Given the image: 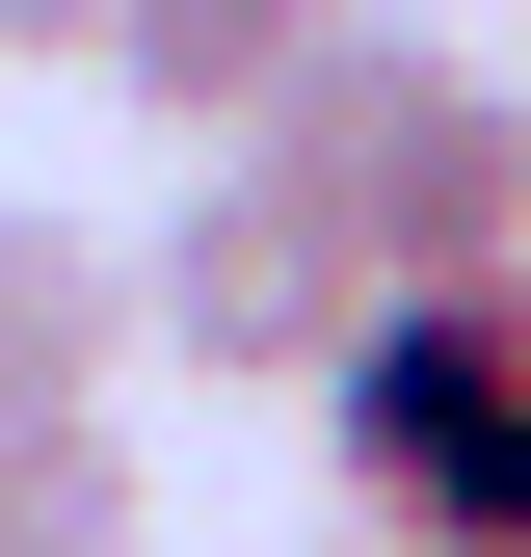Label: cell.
<instances>
[{
	"label": "cell",
	"instance_id": "1",
	"mask_svg": "<svg viewBox=\"0 0 531 557\" xmlns=\"http://www.w3.org/2000/svg\"><path fill=\"white\" fill-rule=\"evenodd\" d=\"M239 160L319 186V239L372 265V319H398V293H505V265H531V133H505L479 53H425V27H346Z\"/></svg>",
	"mask_w": 531,
	"mask_h": 557
},
{
	"label": "cell",
	"instance_id": "2",
	"mask_svg": "<svg viewBox=\"0 0 531 557\" xmlns=\"http://www.w3.org/2000/svg\"><path fill=\"white\" fill-rule=\"evenodd\" d=\"M319 478H346V557H531V265L398 293L319 372Z\"/></svg>",
	"mask_w": 531,
	"mask_h": 557
},
{
	"label": "cell",
	"instance_id": "3",
	"mask_svg": "<svg viewBox=\"0 0 531 557\" xmlns=\"http://www.w3.org/2000/svg\"><path fill=\"white\" fill-rule=\"evenodd\" d=\"M372 345V265L319 239V186L293 160H186V213L133 239V372H186V398H319Z\"/></svg>",
	"mask_w": 531,
	"mask_h": 557
},
{
	"label": "cell",
	"instance_id": "4",
	"mask_svg": "<svg viewBox=\"0 0 531 557\" xmlns=\"http://www.w3.org/2000/svg\"><path fill=\"white\" fill-rule=\"evenodd\" d=\"M346 27H372V0H107V53H81V81H133V107L186 133V160H239V133L293 107Z\"/></svg>",
	"mask_w": 531,
	"mask_h": 557
},
{
	"label": "cell",
	"instance_id": "5",
	"mask_svg": "<svg viewBox=\"0 0 531 557\" xmlns=\"http://www.w3.org/2000/svg\"><path fill=\"white\" fill-rule=\"evenodd\" d=\"M0 425H133V239L0 213Z\"/></svg>",
	"mask_w": 531,
	"mask_h": 557
},
{
	"label": "cell",
	"instance_id": "6",
	"mask_svg": "<svg viewBox=\"0 0 531 557\" xmlns=\"http://www.w3.org/2000/svg\"><path fill=\"white\" fill-rule=\"evenodd\" d=\"M0 557H160V451L133 425H0Z\"/></svg>",
	"mask_w": 531,
	"mask_h": 557
},
{
	"label": "cell",
	"instance_id": "7",
	"mask_svg": "<svg viewBox=\"0 0 531 557\" xmlns=\"http://www.w3.org/2000/svg\"><path fill=\"white\" fill-rule=\"evenodd\" d=\"M107 53V0H0V81H81Z\"/></svg>",
	"mask_w": 531,
	"mask_h": 557
},
{
	"label": "cell",
	"instance_id": "8",
	"mask_svg": "<svg viewBox=\"0 0 531 557\" xmlns=\"http://www.w3.org/2000/svg\"><path fill=\"white\" fill-rule=\"evenodd\" d=\"M319 557H346V531H319Z\"/></svg>",
	"mask_w": 531,
	"mask_h": 557
},
{
	"label": "cell",
	"instance_id": "9",
	"mask_svg": "<svg viewBox=\"0 0 531 557\" xmlns=\"http://www.w3.org/2000/svg\"><path fill=\"white\" fill-rule=\"evenodd\" d=\"M505 133H531V107H505Z\"/></svg>",
	"mask_w": 531,
	"mask_h": 557
}]
</instances>
